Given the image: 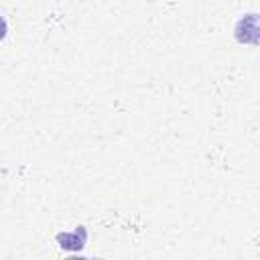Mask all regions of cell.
Returning <instances> with one entry per match:
<instances>
[{
    "label": "cell",
    "instance_id": "1",
    "mask_svg": "<svg viewBox=\"0 0 260 260\" xmlns=\"http://www.w3.org/2000/svg\"><path fill=\"white\" fill-rule=\"evenodd\" d=\"M6 37V20L0 16V41Z\"/></svg>",
    "mask_w": 260,
    "mask_h": 260
}]
</instances>
